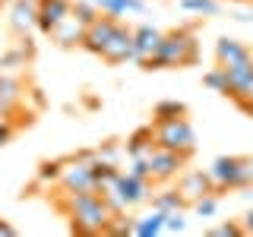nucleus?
<instances>
[{
  "mask_svg": "<svg viewBox=\"0 0 253 237\" xmlns=\"http://www.w3.org/2000/svg\"><path fill=\"white\" fill-rule=\"evenodd\" d=\"M54 205L70 218L73 234H85V237L105 234L108 221L114 218L111 205L105 202V196L98 190H83V193H63V190H57L54 193Z\"/></svg>",
  "mask_w": 253,
  "mask_h": 237,
  "instance_id": "nucleus-1",
  "label": "nucleus"
},
{
  "mask_svg": "<svg viewBox=\"0 0 253 237\" xmlns=\"http://www.w3.org/2000/svg\"><path fill=\"white\" fill-rule=\"evenodd\" d=\"M200 60V41H196V26H180L162 35L155 54V70H177L193 67Z\"/></svg>",
  "mask_w": 253,
  "mask_h": 237,
  "instance_id": "nucleus-2",
  "label": "nucleus"
},
{
  "mask_svg": "<svg viewBox=\"0 0 253 237\" xmlns=\"http://www.w3.org/2000/svg\"><path fill=\"white\" fill-rule=\"evenodd\" d=\"M212 180V190L225 193V190H244L250 187V168H247V155H218L215 161L206 168Z\"/></svg>",
  "mask_w": 253,
  "mask_h": 237,
  "instance_id": "nucleus-3",
  "label": "nucleus"
},
{
  "mask_svg": "<svg viewBox=\"0 0 253 237\" xmlns=\"http://www.w3.org/2000/svg\"><path fill=\"white\" fill-rule=\"evenodd\" d=\"M155 130V146H165L171 152H180L187 158H193L196 152V130L187 117H177V120H165V123H152Z\"/></svg>",
  "mask_w": 253,
  "mask_h": 237,
  "instance_id": "nucleus-4",
  "label": "nucleus"
},
{
  "mask_svg": "<svg viewBox=\"0 0 253 237\" xmlns=\"http://www.w3.org/2000/svg\"><path fill=\"white\" fill-rule=\"evenodd\" d=\"M146 158H149V180H152V184H171L190 161L187 155L171 152V149H165V146H155Z\"/></svg>",
  "mask_w": 253,
  "mask_h": 237,
  "instance_id": "nucleus-5",
  "label": "nucleus"
},
{
  "mask_svg": "<svg viewBox=\"0 0 253 237\" xmlns=\"http://www.w3.org/2000/svg\"><path fill=\"white\" fill-rule=\"evenodd\" d=\"M162 35L165 32H158L149 22L133 29V60L142 70H155V54H158V44H162Z\"/></svg>",
  "mask_w": 253,
  "mask_h": 237,
  "instance_id": "nucleus-6",
  "label": "nucleus"
},
{
  "mask_svg": "<svg viewBox=\"0 0 253 237\" xmlns=\"http://www.w3.org/2000/svg\"><path fill=\"white\" fill-rule=\"evenodd\" d=\"M98 57L105 60V63H111V67L133 60V26H126V22H117L114 35L108 38V44L101 47Z\"/></svg>",
  "mask_w": 253,
  "mask_h": 237,
  "instance_id": "nucleus-7",
  "label": "nucleus"
},
{
  "mask_svg": "<svg viewBox=\"0 0 253 237\" xmlns=\"http://www.w3.org/2000/svg\"><path fill=\"white\" fill-rule=\"evenodd\" d=\"M114 193L124 199V205L130 209V205H139V202H146V199H152V180H142L136 177V174H130V171H121V177H117V184H114Z\"/></svg>",
  "mask_w": 253,
  "mask_h": 237,
  "instance_id": "nucleus-8",
  "label": "nucleus"
},
{
  "mask_svg": "<svg viewBox=\"0 0 253 237\" xmlns=\"http://www.w3.org/2000/svg\"><path fill=\"white\" fill-rule=\"evenodd\" d=\"M26 105V82L19 76H6L0 70V114L16 117Z\"/></svg>",
  "mask_w": 253,
  "mask_h": 237,
  "instance_id": "nucleus-9",
  "label": "nucleus"
},
{
  "mask_svg": "<svg viewBox=\"0 0 253 237\" xmlns=\"http://www.w3.org/2000/svg\"><path fill=\"white\" fill-rule=\"evenodd\" d=\"M177 193L187 199V205H193L196 199L215 193V190H212V180L206 171H180L177 174Z\"/></svg>",
  "mask_w": 253,
  "mask_h": 237,
  "instance_id": "nucleus-10",
  "label": "nucleus"
},
{
  "mask_svg": "<svg viewBox=\"0 0 253 237\" xmlns=\"http://www.w3.org/2000/svg\"><path fill=\"white\" fill-rule=\"evenodd\" d=\"M73 13V0H38V32L42 35H51L54 26L63 22Z\"/></svg>",
  "mask_w": 253,
  "mask_h": 237,
  "instance_id": "nucleus-11",
  "label": "nucleus"
},
{
  "mask_svg": "<svg viewBox=\"0 0 253 237\" xmlns=\"http://www.w3.org/2000/svg\"><path fill=\"white\" fill-rule=\"evenodd\" d=\"M117 22H121V19H114V16H105V13H101L98 19L92 22V26H85V38H83V47H85L89 54H95V57H98V54H101V47L108 44V38L114 35Z\"/></svg>",
  "mask_w": 253,
  "mask_h": 237,
  "instance_id": "nucleus-12",
  "label": "nucleus"
},
{
  "mask_svg": "<svg viewBox=\"0 0 253 237\" xmlns=\"http://www.w3.org/2000/svg\"><path fill=\"white\" fill-rule=\"evenodd\" d=\"M38 26V0H13L10 3V29L16 35H29Z\"/></svg>",
  "mask_w": 253,
  "mask_h": 237,
  "instance_id": "nucleus-13",
  "label": "nucleus"
},
{
  "mask_svg": "<svg viewBox=\"0 0 253 237\" xmlns=\"http://www.w3.org/2000/svg\"><path fill=\"white\" fill-rule=\"evenodd\" d=\"M215 60H218V67H237V63L253 60V47H247L244 41H237V38L221 35L218 44H215Z\"/></svg>",
  "mask_w": 253,
  "mask_h": 237,
  "instance_id": "nucleus-14",
  "label": "nucleus"
},
{
  "mask_svg": "<svg viewBox=\"0 0 253 237\" xmlns=\"http://www.w3.org/2000/svg\"><path fill=\"white\" fill-rule=\"evenodd\" d=\"M47 38H51V41L57 44V47H83V38H85V26H83V22L76 19L73 13H70V16H67L63 22H57V26H54V32H51Z\"/></svg>",
  "mask_w": 253,
  "mask_h": 237,
  "instance_id": "nucleus-15",
  "label": "nucleus"
},
{
  "mask_svg": "<svg viewBox=\"0 0 253 237\" xmlns=\"http://www.w3.org/2000/svg\"><path fill=\"white\" fill-rule=\"evenodd\" d=\"M225 73H228V95H225V98L237 101L253 85V60L237 63V67H225Z\"/></svg>",
  "mask_w": 253,
  "mask_h": 237,
  "instance_id": "nucleus-16",
  "label": "nucleus"
},
{
  "mask_svg": "<svg viewBox=\"0 0 253 237\" xmlns=\"http://www.w3.org/2000/svg\"><path fill=\"white\" fill-rule=\"evenodd\" d=\"M32 57H35V44H32V38L19 35V41L0 57V70H19V67H26Z\"/></svg>",
  "mask_w": 253,
  "mask_h": 237,
  "instance_id": "nucleus-17",
  "label": "nucleus"
},
{
  "mask_svg": "<svg viewBox=\"0 0 253 237\" xmlns=\"http://www.w3.org/2000/svg\"><path fill=\"white\" fill-rule=\"evenodd\" d=\"M152 149H155V130H152V123H149V126H139V130H133L130 136H126V142H124V152L130 155V158L149 155Z\"/></svg>",
  "mask_w": 253,
  "mask_h": 237,
  "instance_id": "nucleus-18",
  "label": "nucleus"
},
{
  "mask_svg": "<svg viewBox=\"0 0 253 237\" xmlns=\"http://www.w3.org/2000/svg\"><path fill=\"white\" fill-rule=\"evenodd\" d=\"M92 3L105 16H114V19H121L124 13H142L146 10V0H92Z\"/></svg>",
  "mask_w": 253,
  "mask_h": 237,
  "instance_id": "nucleus-19",
  "label": "nucleus"
},
{
  "mask_svg": "<svg viewBox=\"0 0 253 237\" xmlns=\"http://www.w3.org/2000/svg\"><path fill=\"white\" fill-rule=\"evenodd\" d=\"M133 234L136 237H155V234H165V212L162 209H152L149 215H142L133 221Z\"/></svg>",
  "mask_w": 253,
  "mask_h": 237,
  "instance_id": "nucleus-20",
  "label": "nucleus"
},
{
  "mask_svg": "<svg viewBox=\"0 0 253 237\" xmlns=\"http://www.w3.org/2000/svg\"><path fill=\"white\" fill-rule=\"evenodd\" d=\"M177 117H187V105L184 101L165 98L152 108V123H165V120H177Z\"/></svg>",
  "mask_w": 253,
  "mask_h": 237,
  "instance_id": "nucleus-21",
  "label": "nucleus"
},
{
  "mask_svg": "<svg viewBox=\"0 0 253 237\" xmlns=\"http://www.w3.org/2000/svg\"><path fill=\"white\" fill-rule=\"evenodd\" d=\"M152 209H162V212H174V209H190L187 199L177 193V187H168L162 190V193H152Z\"/></svg>",
  "mask_w": 253,
  "mask_h": 237,
  "instance_id": "nucleus-22",
  "label": "nucleus"
},
{
  "mask_svg": "<svg viewBox=\"0 0 253 237\" xmlns=\"http://www.w3.org/2000/svg\"><path fill=\"white\" fill-rule=\"evenodd\" d=\"M63 164H67V158L42 161V164H38V180H42V184H57V180H60V174H63Z\"/></svg>",
  "mask_w": 253,
  "mask_h": 237,
  "instance_id": "nucleus-23",
  "label": "nucleus"
},
{
  "mask_svg": "<svg viewBox=\"0 0 253 237\" xmlns=\"http://www.w3.org/2000/svg\"><path fill=\"white\" fill-rule=\"evenodd\" d=\"M203 82L209 85L212 92L228 95V73H225V67H212V70H206V73H203Z\"/></svg>",
  "mask_w": 253,
  "mask_h": 237,
  "instance_id": "nucleus-24",
  "label": "nucleus"
},
{
  "mask_svg": "<svg viewBox=\"0 0 253 237\" xmlns=\"http://www.w3.org/2000/svg\"><path fill=\"white\" fill-rule=\"evenodd\" d=\"M73 16L83 22V26H92V22L101 16V10L92 3V0H73Z\"/></svg>",
  "mask_w": 253,
  "mask_h": 237,
  "instance_id": "nucleus-25",
  "label": "nucleus"
},
{
  "mask_svg": "<svg viewBox=\"0 0 253 237\" xmlns=\"http://www.w3.org/2000/svg\"><path fill=\"white\" fill-rule=\"evenodd\" d=\"M187 13H196V16H218V0H180Z\"/></svg>",
  "mask_w": 253,
  "mask_h": 237,
  "instance_id": "nucleus-26",
  "label": "nucleus"
},
{
  "mask_svg": "<svg viewBox=\"0 0 253 237\" xmlns=\"http://www.w3.org/2000/svg\"><path fill=\"white\" fill-rule=\"evenodd\" d=\"M133 221L136 218H126V212H121V215H114L108 221V228H105V234H133Z\"/></svg>",
  "mask_w": 253,
  "mask_h": 237,
  "instance_id": "nucleus-27",
  "label": "nucleus"
},
{
  "mask_svg": "<svg viewBox=\"0 0 253 237\" xmlns=\"http://www.w3.org/2000/svg\"><path fill=\"white\" fill-rule=\"evenodd\" d=\"M190 209L196 212V215H203V218H212L218 212V196L215 193H209V196H203V199H196Z\"/></svg>",
  "mask_w": 253,
  "mask_h": 237,
  "instance_id": "nucleus-28",
  "label": "nucleus"
},
{
  "mask_svg": "<svg viewBox=\"0 0 253 237\" xmlns=\"http://www.w3.org/2000/svg\"><path fill=\"white\" fill-rule=\"evenodd\" d=\"M187 228V218H184V209H174V212H165V231L168 234H180Z\"/></svg>",
  "mask_w": 253,
  "mask_h": 237,
  "instance_id": "nucleus-29",
  "label": "nucleus"
},
{
  "mask_svg": "<svg viewBox=\"0 0 253 237\" xmlns=\"http://www.w3.org/2000/svg\"><path fill=\"white\" fill-rule=\"evenodd\" d=\"M121 152H124V149L117 146V142H105V146L95 149V155H98V161H101V164H117Z\"/></svg>",
  "mask_w": 253,
  "mask_h": 237,
  "instance_id": "nucleus-30",
  "label": "nucleus"
},
{
  "mask_svg": "<svg viewBox=\"0 0 253 237\" xmlns=\"http://www.w3.org/2000/svg\"><path fill=\"white\" fill-rule=\"evenodd\" d=\"M209 234H212V237H241V234H244V225H237V221H225V225L212 228Z\"/></svg>",
  "mask_w": 253,
  "mask_h": 237,
  "instance_id": "nucleus-31",
  "label": "nucleus"
},
{
  "mask_svg": "<svg viewBox=\"0 0 253 237\" xmlns=\"http://www.w3.org/2000/svg\"><path fill=\"white\" fill-rule=\"evenodd\" d=\"M234 105H237V108H241V111H244V114H250V117H253V85H250V89H247V92H244V95H241V98H237V101H234Z\"/></svg>",
  "mask_w": 253,
  "mask_h": 237,
  "instance_id": "nucleus-32",
  "label": "nucleus"
},
{
  "mask_svg": "<svg viewBox=\"0 0 253 237\" xmlns=\"http://www.w3.org/2000/svg\"><path fill=\"white\" fill-rule=\"evenodd\" d=\"M241 225H244V234H253V209L247 212V215H244V221H241Z\"/></svg>",
  "mask_w": 253,
  "mask_h": 237,
  "instance_id": "nucleus-33",
  "label": "nucleus"
},
{
  "mask_svg": "<svg viewBox=\"0 0 253 237\" xmlns=\"http://www.w3.org/2000/svg\"><path fill=\"white\" fill-rule=\"evenodd\" d=\"M0 234H3V237H13V234H16V228L10 225V221H3V218H0Z\"/></svg>",
  "mask_w": 253,
  "mask_h": 237,
  "instance_id": "nucleus-34",
  "label": "nucleus"
},
{
  "mask_svg": "<svg viewBox=\"0 0 253 237\" xmlns=\"http://www.w3.org/2000/svg\"><path fill=\"white\" fill-rule=\"evenodd\" d=\"M237 19H241V22H253V13H237Z\"/></svg>",
  "mask_w": 253,
  "mask_h": 237,
  "instance_id": "nucleus-35",
  "label": "nucleus"
},
{
  "mask_svg": "<svg viewBox=\"0 0 253 237\" xmlns=\"http://www.w3.org/2000/svg\"><path fill=\"white\" fill-rule=\"evenodd\" d=\"M247 168H250V187H253V155H247Z\"/></svg>",
  "mask_w": 253,
  "mask_h": 237,
  "instance_id": "nucleus-36",
  "label": "nucleus"
},
{
  "mask_svg": "<svg viewBox=\"0 0 253 237\" xmlns=\"http://www.w3.org/2000/svg\"><path fill=\"white\" fill-rule=\"evenodd\" d=\"M231 3H253V0H231Z\"/></svg>",
  "mask_w": 253,
  "mask_h": 237,
  "instance_id": "nucleus-37",
  "label": "nucleus"
}]
</instances>
